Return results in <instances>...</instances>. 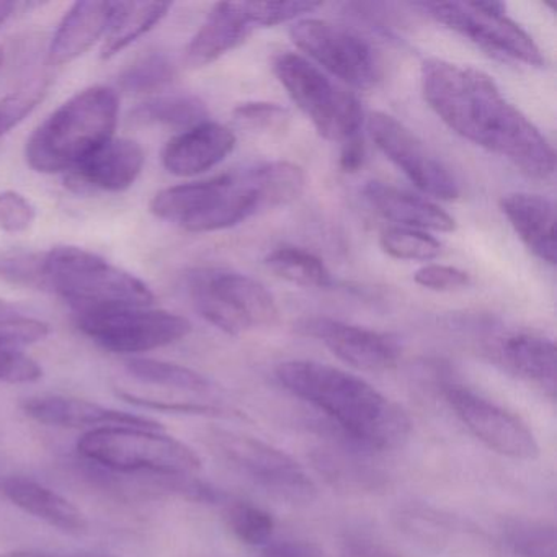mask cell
<instances>
[{
    "instance_id": "obj_1",
    "label": "cell",
    "mask_w": 557,
    "mask_h": 557,
    "mask_svg": "<svg viewBox=\"0 0 557 557\" xmlns=\"http://www.w3.org/2000/svg\"><path fill=\"white\" fill-rule=\"evenodd\" d=\"M422 92L430 109L456 135L502 156L530 177H553V146L502 96L487 74L448 61L426 60Z\"/></svg>"
},
{
    "instance_id": "obj_2",
    "label": "cell",
    "mask_w": 557,
    "mask_h": 557,
    "mask_svg": "<svg viewBox=\"0 0 557 557\" xmlns=\"http://www.w3.org/2000/svg\"><path fill=\"white\" fill-rule=\"evenodd\" d=\"M275 374L293 396L324 413L355 448L387 451L409 438L412 422L406 410L355 374L309 360L285 361Z\"/></svg>"
},
{
    "instance_id": "obj_3",
    "label": "cell",
    "mask_w": 557,
    "mask_h": 557,
    "mask_svg": "<svg viewBox=\"0 0 557 557\" xmlns=\"http://www.w3.org/2000/svg\"><path fill=\"white\" fill-rule=\"evenodd\" d=\"M119 94L96 86L54 110L27 141L25 158L41 174H70L100 146L115 138Z\"/></svg>"
},
{
    "instance_id": "obj_4",
    "label": "cell",
    "mask_w": 557,
    "mask_h": 557,
    "mask_svg": "<svg viewBox=\"0 0 557 557\" xmlns=\"http://www.w3.org/2000/svg\"><path fill=\"white\" fill-rule=\"evenodd\" d=\"M259 164L159 191L149 210L188 233H214L269 210Z\"/></svg>"
},
{
    "instance_id": "obj_5",
    "label": "cell",
    "mask_w": 557,
    "mask_h": 557,
    "mask_svg": "<svg viewBox=\"0 0 557 557\" xmlns=\"http://www.w3.org/2000/svg\"><path fill=\"white\" fill-rule=\"evenodd\" d=\"M48 293L63 298L74 314L119 308H152L154 293L138 276L81 247L47 252Z\"/></svg>"
},
{
    "instance_id": "obj_6",
    "label": "cell",
    "mask_w": 557,
    "mask_h": 557,
    "mask_svg": "<svg viewBox=\"0 0 557 557\" xmlns=\"http://www.w3.org/2000/svg\"><path fill=\"white\" fill-rule=\"evenodd\" d=\"M84 458L115 472H146L158 478H187L200 471L194 449L164 430L110 426L87 432L77 443Z\"/></svg>"
},
{
    "instance_id": "obj_7",
    "label": "cell",
    "mask_w": 557,
    "mask_h": 557,
    "mask_svg": "<svg viewBox=\"0 0 557 557\" xmlns=\"http://www.w3.org/2000/svg\"><path fill=\"white\" fill-rule=\"evenodd\" d=\"M195 311L220 331L239 335L278 321L272 293L250 276L224 269H195L187 275Z\"/></svg>"
},
{
    "instance_id": "obj_8",
    "label": "cell",
    "mask_w": 557,
    "mask_h": 557,
    "mask_svg": "<svg viewBox=\"0 0 557 557\" xmlns=\"http://www.w3.org/2000/svg\"><path fill=\"white\" fill-rule=\"evenodd\" d=\"M273 71L322 138L345 143L361 135L363 110L360 100L335 84L311 61L296 53H282L276 57Z\"/></svg>"
},
{
    "instance_id": "obj_9",
    "label": "cell",
    "mask_w": 557,
    "mask_h": 557,
    "mask_svg": "<svg viewBox=\"0 0 557 557\" xmlns=\"http://www.w3.org/2000/svg\"><path fill=\"white\" fill-rule=\"evenodd\" d=\"M416 8L495 58L546 66L533 38L505 15L504 2H419Z\"/></svg>"
},
{
    "instance_id": "obj_10",
    "label": "cell",
    "mask_w": 557,
    "mask_h": 557,
    "mask_svg": "<svg viewBox=\"0 0 557 557\" xmlns=\"http://www.w3.org/2000/svg\"><path fill=\"white\" fill-rule=\"evenodd\" d=\"M211 443L227 466L272 497L293 505L311 504L314 481L288 453L240 433L218 430Z\"/></svg>"
},
{
    "instance_id": "obj_11",
    "label": "cell",
    "mask_w": 557,
    "mask_h": 557,
    "mask_svg": "<svg viewBox=\"0 0 557 557\" xmlns=\"http://www.w3.org/2000/svg\"><path fill=\"white\" fill-rule=\"evenodd\" d=\"M77 329L103 350L135 355L168 347L187 337L191 324L175 312L119 308L74 314Z\"/></svg>"
},
{
    "instance_id": "obj_12",
    "label": "cell",
    "mask_w": 557,
    "mask_h": 557,
    "mask_svg": "<svg viewBox=\"0 0 557 557\" xmlns=\"http://www.w3.org/2000/svg\"><path fill=\"white\" fill-rule=\"evenodd\" d=\"M293 44L319 66L355 89H371L380 79L373 48L355 32L319 18H302L293 25Z\"/></svg>"
},
{
    "instance_id": "obj_13",
    "label": "cell",
    "mask_w": 557,
    "mask_h": 557,
    "mask_svg": "<svg viewBox=\"0 0 557 557\" xmlns=\"http://www.w3.org/2000/svg\"><path fill=\"white\" fill-rule=\"evenodd\" d=\"M368 132L381 152L423 194L440 200H455L459 197L455 175L399 120L387 113H373L368 119Z\"/></svg>"
},
{
    "instance_id": "obj_14",
    "label": "cell",
    "mask_w": 557,
    "mask_h": 557,
    "mask_svg": "<svg viewBox=\"0 0 557 557\" xmlns=\"http://www.w3.org/2000/svg\"><path fill=\"white\" fill-rule=\"evenodd\" d=\"M445 397L459 420L498 455L520 461L540 455L533 432L520 417L462 384H446Z\"/></svg>"
},
{
    "instance_id": "obj_15",
    "label": "cell",
    "mask_w": 557,
    "mask_h": 557,
    "mask_svg": "<svg viewBox=\"0 0 557 557\" xmlns=\"http://www.w3.org/2000/svg\"><path fill=\"white\" fill-rule=\"evenodd\" d=\"M298 331L308 337L318 338L335 357L357 370H389L399 361V341L383 332L331 318L305 319L299 322Z\"/></svg>"
},
{
    "instance_id": "obj_16",
    "label": "cell",
    "mask_w": 557,
    "mask_h": 557,
    "mask_svg": "<svg viewBox=\"0 0 557 557\" xmlns=\"http://www.w3.org/2000/svg\"><path fill=\"white\" fill-rule=\"evenodd\" d=\"M22 409L30 419L45 425L63 429H110V426H135V429L162 430L154 420L135 413L120 412L100 404L79 397L45 394L24 400Z\"/></svg>"
},
{
    "instance_id": "obj_17",
    "label": "cell",
    "mask_w": 557,
    "mask_h": 557,
    "mask_svg": "<svg viewBox=\"0 0 557 557\" xmlns=\"http://www.w3.org/2000/svg\"><path fill=\"white\" fill-rule=\"evenodd\" d=\"M145 162V151L139 143L112 138L70 172L67 182L79 191L120 194L136 184Z\"/></svg>"
},
{
    "instance_id": "obj_18",
    "label": "cell",
    "mask_w": 557,
    "mask_h": 557,
    "mask_svg": "<svg viewBox=\"0 0 557 557\" xmlns=\"http://www.w3.org/2000/svg\"><path fill=\"white\" fill-rule=\"evenodd\" d=\"M236 135L227 126L208 122L175 135L162 151V165L175 177L211 171L233 152Z\"/></svg>"
},
{
    "instance_id": "obj_19",
    "label": "cell",
    "mask_w": 557,
    "mask_h": 557,
    "mask_svg": "<svg viewBox=\"0 0 557 557\" xmlns=\"http://www.w3.org/2000/svg\"><path fill=\"white\" fill-rule=\"evenodd\" d=\"M252 14L249 2H220L214 4L207 21L188 44L185 57L191 67L214 63L234 48L243 45L252 34Z\"/></svg>"
},
{
    "instance_id": "obj_20",
    "label": "cell",
    "mask_w": 557,
    "mask_h": 557,
    "mask_svg": "<svg viewBox=\"0 0 557 557\" xmlns=\"http://www.w3.org/2000/svg\"><path fill=\"white\" fill-rule=\"evenodd\" d=\"M115 2L84 0L71 5L48 50L51 66L74 63L87 53L97 41L103 40Z\"/></svg>"
},
{
    "instance_id": "obj_21",
    "label": "cell",
    "mask_w": 557,
    "mask_h": 557,
    "mask_svg": "<svg viewBox=\"0 0 557 557\" xmlns=\"http://www.w3.org/2000/svg\"><path fill=\"white\" fill-rule=\"evenodd\" d=\"M364 200L386 220L394 221L407 230L451 233L456 223L438 205L410 191L400 190L383 182H368L363 188Z\"/></svg>"
},
{
    "instance_id": "obj_22",
    "label": "cell",
    "mask_w": 557,
    "mask_h": 557,
    "mask_svg": "<svg viewBox=\"0 0 557 557\" xmlns=\"http://www.w3.org/2000/svg\"><path fill=\"white\" fill-rule=\"evenodd\" d=\"M502 211L524 246L543 262L556 263V208L553 200L533 194L505 195Z\"/></svg>"
},
{
    "instance_id": "obj_23",
    "label": "cell",
    "mask_w": 557,
    "mask_h": 557,
    "mask_svg": "<svg viewBox=\"0 0 557 557\" xmlns=\"http://www.w3.org/2000/svg\"><path fill=\"white\" fill-rule=\"evenodd\" d=\"M0 492L25 513L34 515L64 533L83 534L87 531L86 517L73 502L34 479L22 475L5 479L0 484Z\"/></svg>"
},
{
    "instance_id": "obj_24",
    "label": "cell",
    "mask_w": 557,
    "mask_h": 557,
    "mask_svg": "<svg viewBox=\"0 0 557 557\" xmlns=\"http://www.w3.org/2000/svg\"><path fill=\"white\" fill-rule=\"evenodd\" d=\"M504 358L515 373L540 386L547 394L556 393V347L543 335L517 334L502 345Z\"/></svg>"
},
{
    "instance_id": "obj_25",
    "label": "cell",
    "mask_w": 557,
    "mask_h": 557,
    "mask_svg": "<svg viewBox=\"0 0 557 557\" xmlns=\"http://www.w3.org/2000/svg\"><path fill=\"white\" fill-rule=\"evenodd\" d=\"M172 4L164 2H115L109 28L102 40V58L110 60L122 53L143 35L168 17Z\"/></svg>"
},
{
    "instance_id": "obj_26",
    "label": "cell",
    "mask_w": 557,
    "mask_h": 557,
    "mask_svg": "<svg viewBox=\"0 0 557 557\" xmlns=\"http://www.w3.org/2000/svg\"><path fill=\"white\" fill-rule=\"evenodd\" d=\"M207 103L190 94H172V96H158L139 103L132 112V119L141 125L165 126V128L185 129L194 128L208 122Z\"/></svg>"
},
{
    "instance_id": "obj_27",
    "label": "cell",
    "mask_w": 557,
    "mask_h": 557,
    "mask_svg": "<svg viewBox=\"0 0 557 557\" xmlns=\"http://www.w3.org/2000/svg\"><path fill=\"white\" fill-rule=\"evenodd\" d=\"M265 265L280 278L305 288H329L334 283L324 262L299 247H278L265 257Z\"/></svg>"
},
{
    "instance_id": "obj_28",
    "label": "cell",
    "mask_w": 557,
    "mask_h": 557,
    "mask_svg": "<svg viewBox=\"0 0 557 557\" xmlns=\"http://www.w3.org/2000/svg\"><path fill=\"white\" fill-rule=\"evenodd\" d=\"M126 370L136 380L143 383L156 384V386L174 387V389L194 391L203 393L210 389V381L203 374L182 367V364L169 363V361L152 360V358H132L126 361Z\"/></svg>"
},
{
    "instance_id": "obj_29",
    "label": "cell",
    "mask_w": 557,
    "mask_h": 557,
    "mask_svg": "<svg viewBox=\"0 0 557 557\" xmlns=\"http://www.w3.org/2000/svg\"><path fill=\"white\" fill-rule=\"evenodd\" d=\"M175 79V66L169 57L159 51L145 54L126 67L119 79L120 89L135 96L156 94L171 86Z\"/></svg>"
},
{
    "instance_id": "obj_30",
    "label": "cell",
    "mask_w": 557,
    "mask_h": 557,
    "mask_svg": "<svg viewBox=\"0 0 557 557\" xmlns=\"http://www.w3.org/2000/svg\"><path fill=\"white\" fill-rule=\"evenodd\" d=\"M504 534L520 557H557L556 530L546 521L510 518L505 521Z\"/></svg>"
},
{
    "instance_id": "obj_31",
    "label": "cell",
    "mask_w": 557,
    "mask_h": 557,
    "mask_svg": "<svg viewBox=\"0 0 557 557\" xmlns=\"http://www.w3.org/2000/svg\"><path fill=\"white\" fill-rule=\"evenodd\" d=\"M47 252L28 249L0 250V282L18 288L48 292Z\"/></svg>"
},
{
    "instance_id": "obj_32",
    "label": "cell",
    "mask_w": 557,
    "mask_h": 557,
    "mask_svg": "<svg viewBox=\"0 0 557 557\" xmlns=\"http://www.w3.org/2000/svg\"><path fill=\"white\" fill-rule=\"evenodd\" d=\"M227 524L237 540L247 546H267L275 531V520L269 511L249 502H234L227 507Z\"/></svg>"
},
{
    "instance_id": "obj_33",
    "label": "cell",
    "mask_w": 557,
    "mask_h": 557,
    "mask_svg": "<svg viewBox=\"0 0 557 557\" xmlns=\"http://www.w3.org/2000/svg\"><path fill=\"white\" fill-rule=\"evenodd\" d=\"M381 249L397 260L426 262L442 252V244L423 231L407 227H389L381 233Z\"/></svg>"
},
{
    "instance_id": "obj_34",
    "label": "cell",
    "mask_w": 557,
    "mask_h": 557,
    "mask_svg": "<svg viewBox=\"0 0 557 557\" xmlns=\"http://www.w3.org/2000/svg\"><path fill=\"white\" fill-rule=\"evenodd\" d=\"M44 376L40 364L14 338L0 334V383H35Z\"/></svg>"
},
{
    "instance_id": "obj_35",
    "label": "cell",
    "mask_w": 557,
    "mask_h": 557,
    "mask_svg": "<svg viewBox=\"0 0 557 557\" xmlns=\"http://www.w3.org/2000/svg\"><path fill=\"white\" fill-rule=\"evenodd\" d=\"M47 86L34 83L0 99V139L17 128L44 100Z\"/></svg>"
},
{
    "instance_id": "obj_36",
    "label": "cell",
    "mask_w": 557,
    "mask_h": 557,
    "mask_svg": "<svg viewBox=\"0 0 557 557\" xmlns=\"http://www.w3.org/2000/svg\"><path fill=\"white\" fill-rule=\"evenodd\" d=\"M234 120L243 128L260 133L283 132L289 123V112L278 103L246 102L234 110Z\"/></svg>"
},
{
    "instance_id": "obj_37",
    "label": "cell",
    "mask_w": 557,
    "mask_h": 557,
    "mask_svg": "<svg viewBox=\"0 0 557 557\" xmlns=\"http://www.w3.org/2000/svg\"><path fill=\"white\" fill-rule=\"evenodd\" d=\"M0 334L14 338L22 347L37 344L50 335V325L38 319L28 318L15 306L0 299Z\"/></svg>"
},
{
    "instance_id": "obj_38",
    "label": "cell",
    "mask_w": 557,
    "mask_h": 557,
    "mask_svg": "<svg viewBox=\"0 0 557 557\" xmlns=\"http://www.w3.org/2000/svg\"><path fill=\"white\" fill-rule=\"evenodd\" d=\"M37 220V208L24 195L14 190L0 191V231L21 234Z\"/></svg>"
},
{
    "instance_id": "obj_39",
    "label": "cell",
    "mask_w": 557,
    "mask_h": 557,
    "mask_svg": "<svg viewBox=\"0 0 557 557\" xmlns=\"http://www.w3.org/2000/svg\"><path fill=\"white\" fill-rule=\"evenodd\" d=\"M256 27H275L311 14L321 8L319 2H249Z\"/></svg>"
},
{
    "instance_id": "obj_40",
    "label": "cell",
    "mask_w": 557,
    "mask_h": 557,
    "mask_svg": "<svg viewBox=\"0 0 557 557\" xmlns=\"http://www.w3.org/2000/svg\"><path fill=\"white\" fill-rule=\"evenodd\" d=\"M417 285L423 288L433 289V292H455V289L466 288L471 283L468 273L456 267L448 265H425L413 275Z\"/></svg>"
},
{
    "instance_id": "obj_41",
    "label": "cell",
    "mask_w": 557,
    "mask_h": 557,
    "mask_svg": "<svg viewBox=\"0 0 557 557\" xmlns=\"http://www.w3.org/2000/svg\"><path fill=\"white\" fill-rule=\"evenodd\" d=\"M260 557H324L318 544L306 540L270 541Z\"/></svg>"
},
{
    "instance_id": "obj_42",
    "label": "cell",
    "mask_w": 557,
    "mask_h": 557,
    "mask_svg": "<svg viewBox=\"0 0 557 557\" xmlns=\"http://www.w3.org/2000/svg\"><path fill=\"white\" fill-rule=\"evenodd\" d=\"M342 557H399L397 554L391 553L386 547L381 546L376 541L371 537L348 536L342 544Z\"/></svg>"
},
{
    "instance_id": "obj_43",
    "label": "cell",
    "mask_w": 557,
    "mask_h": 557,
    "mask_svg": "<svg viewBox=\"0 0 557 557\" xmlns=\"http://www.w3.org/2000/svg\"><path fill=\"white\" fill-rule=\"evenodd\" d=\"M364 162V141L361 135L342 143L341 168L345 172H357Z\"/></svg>"
},
{
    "instance_id": "obj_44",
    "label": "cell",
    "mask_w": 557,
    "mask_h": 557,
    "mask_svg": "<svg viewBox=\"0 0 557 557\" xmlns=\"http://www.w3.org/2000/svg\"><path fill=\"white\" fill-rule=\"evenodd\" d=\"M0 557H103L99 554H76V556H61V554L45 553V550H9L0 553Z\"/></svg>"
},
{
    "instance_id": "obj_45",
    "label": "cell",
    "mask_w": 557,
    "mask_h": 557,
    "mask_svg": "<svg viewBox=\"0 0 557 557\" xmlns=\"http://www.w3.org/2000/svg\"><path fill=\"white\" fill-rule=\"evenodd\" d=\"M14 11L15 4H12V2H0V27L12 17Z\"/></svg>"
}]
</instances>
